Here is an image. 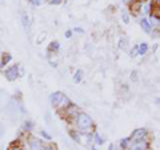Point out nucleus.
<instances>
[{
	"mask_svg": "<svg viewBox=\"0 0 160 150\" xmlns=\"http://www.w3.org/2000/svg\"><path fill=\"white\" fill-rule=\"evenodd\" d=\"M75 122H76L78 132H82V133H88L93 128L92 118L89 117L87 113H83V112H79L76 114V117H75Z\"/></svg>",
	"mask_w": 160,
	"mask_h": 150,
	"instance_id": "obj_1",
	"label": "nucleus"
},
{
	"mask_svg": "<svg viewBox=\"0 0 160 150\" xmlns=\"http://www.w3.org/2000/svg\"><path fill=\"white\" fill-rule=\"evenodd\" d=\"M3 73H4V76H6V78L8 80V81H15V80L20 76V68H19L18 64H15V65L6 68L3 71Z\"/></svg>",
	"mask_w": 160,
	"mask_h": 150,
	"instance_id": "obj_2",
	"label": "nucleus"
},
{
	"mask_svg": "<svg viewBox=\"0 0 160 150\" xmlns=\"http://www.w3.org/2000/svg\"><path fill=\"white\" fill-rule=\"evenodd\" d=\"M147 129L146 128H139V129H135L133 133L131 134V141H142V139H146L147 138Z\"/></svg>",
	"mask_w": 160,
	"mask_h": 150,
	"instance_id": "obj_3",
	"label": "nucleus"
},
{
	"mask_svg": "<svg viewBox=\"0 0 160 150\" xmlns=\"http://www.w3.org/2000/svg\"><path fill=\"white\" fill-rule=\"evenodd\" d=\"M63 98H64V94H63V93L55 92V93H52L51 96H49V102H51V105H52L53 108L59 109V108H60V105H62Z\"/></svg>",
	"mask_w": 160,
	"mask_h": 150,
	"instance_id": "obj_4",
	"label": "nucleus"
},
{
	"mask_svg": "<svg viewBox=\"0 0 160 150\" xmlns=\"http://www.w3.org/2000/svg\"><path fill=\"white\" fill-rule=\"evenodd\" d=\"M127 150H148V142L146 139H142V141H132V142H129V146Z\"/></svg>",
	"mask_w": 160,
	"mask_h": 150,
	"instance_id": "obj_5",
	"label": "nucleus"
},
{
	"mask_svg": "<svg viewBox=\"0 0 160 150\" xmlns=\"http://www.w3.org/2000/svg\"><path fill=\"white\" fill-rule=\"evenodd\" d=\"M28 148H29V150H43L44 143L40 138L31 137L28 139Z\"/></svg>",
	"mask_w": 160,
	"mask_h": 150,
	"instance_id": "obj_6",
	"label": "nucleus"
},
{
	"mask_svg": "<svg viewBox=\"0 0 160 150\" xmlns=\"http://www.w3.org/2000/svg\"><path fill=\"white\" fill-rule=\"evenodd\" d=\"M63 112H64V114H66L67 118H75L76 117V114L79 113V109L75 106V105H69V106L64 109Z\"/></svg>",
	"mask_w": 160,
	"mask_h": 150,
	"instance_id": "obj_7",
	"label": "nucleus"
},
{
	"mask_svg": "<svg viewBox=\"0 0 160 150\" xmlns=\"http://www.w3.org/2000/svg\"><path fill=\"white\" fill-rule=\"evenodd\" d=\"M11 60H12L11 53H2V57H0V69H3Z\"/></svg>",
	"mask_w": 160,
	"mask_h": 150,
	"instance_id": "obj_8",
	"label": "nucleus"
},
{
	"mask_svg": "<svg viewBox=\"0 0 160 150\" xmlns=\"http://www.w3.org/2000/svg\"><path fill=\"white\" fill-rule=\"evenodd\" d=\"M140 27H142L144 29V32H147V33H151V31H152V27H151V24H149V20L146 19V17H143L142 20H140Z\"/></svg>",
	"mask_w": 160,
	"mask_h": 150,
	"instance_id": "obj_9",
	"label": "nucleus"
},
{
	"mask_svg": "<svg viewBox=\"0 0 160 150\" xmlns=\"http://www.w3.org/2000/svg\"><path fill=\"white\" fill-rule=\"evenodd\" d=\"M152 3H149V2H144L142 4V8H140V12H142L143 15H148V13H151L152 11Z\"/></svg>",
	"mask_w": 160,
	"mask_h": 150,
	"instance_id": "obj_10",
	"label": "nucleus"
},
{
	"mask_svg": "<svg viewBox=\"0 0 160 150\" xmlns=\"http://www.w3.org/2000/svg\"><path fill=\"white\" fill-rule=\"evenodd\" d=\"M22 21H23V26H24V29L28 32L29 31V26H31V23H29V17L26 12L22 13Z\"/></svg>",
	"mask_w": 160,
	"mask_h": 150,
	"instance_id": "obj_11",
	"label": "nucleus"
},
{
	"mask_svg": "<svg viewBox=\"0 0 160 150\" xmlns=\"http://www.w3.org/2000/svg\"><path fill=\"white\" fill-rule=\"evenodd\" d=\"M147 51H148V44L147 43H142L140 45H138V54H140V56L146 54Z\"/></svg>",
	"mask_w": 160,
	"mask_h": 150,
	"instance_id": "obj_12",
	"label": "nucleus"
},
{
	"mask_svg": "<svg viewBox=\"0 0 160 150\" xmlns=\"http://www.w3.org/2000/svg\"><path fill=\"white\" fill-rule=\"evenodd\" d=\"M59 48H60V43L59 41H52L51 44L48 45V52H58L59 51Z\"/></svg>",
	"mask_w": 160,
	"mask_h": 150,
	"instance_id": "obj_13",
	"label": "nucleus"
},
{
	"mask_svg": "<svg viewBox=\"0 0 160 150\" xmlns=\"http://www.w3.org/2000/svg\"><path fill=\"white\" fill-rule=\"evenodd\" d=\"M83 71H82V69H78V71L76 72H75V76H73V81L75 82H80V81H82V80H83Z\"/></svg>",
	"mask_w": 160,
	"mask_h": 150,
	"instance_id": "obj_14",
	"label": "nucleus"
},
{
	"mask_svg": "<svg viewBox=\"0 0 160 150\" xmlns=\"http://www.w3.org/2000/svg\"><path fill=\"white\" fill-rule=\"evenodd\" d=\"M129 142H131V139H129V138H123L122 141H120V148H122V149H128Z\"/></svg>",
	"mask_w": 160,
	"mask_h": 150,
	"instance_id": "obj_15",
	"label": "nucleus"
},
{
	"mask_svg": "<svg viewBox=\"0 0 160 150\" xmlns=\"http://www.w3.org/2000/svg\"><path fill=\"white\" fill-rule=\"evenodd\" d=\"M95 142H96L98 145H103L104 143V139H103V137L100 136V134H95Z\"/></svg>",
	"mask_w": 160,
	"mask_h": 150,
	"instance_id": "obj_16",
	"label": "nucleus"
},
{
	"mask_svg": "<svg viewBox=\"0 0 160 150\" xmlns=\"http://www.w3.org/2000/svg\"><path fill=\"white\" fill-rule=\"evenodd\" d=\"M122 19H123V21L126 23V24H128V23H129V16H128V13H127V12H123Z\"/></svg>",
	"mask_w": 160,
	"mask_h": 150,
	"instance_id": "obj_17",
	"label": "nucleus"
},
{
	"mask_svg": "<svg viewBox=\"0 0 160 150\" xmlns=\"http://www.w3.org/2000/svg\"><path fill=\"white\" fill-rule=\"evenodd\" d=\"M48 3L51 4V6H59V4L63 3V0H48Z\"/></svg>",
	"mask_w": 160,
	"mask_h": 150,
	"instance_id": "obj_18",
	"label": "nucleus"
},
{
	"mask_svg": "<svg viewBox=\"0 0 160 150\" xmlns=\"http://www.w3.org/2000/svg\"><path fill=\"white\" fill-rule=\"evenodd\" d=\"M29 3H31L32 6H35V7H38V6L42 4V0H29Z\"/></svg>",
	"mask_w": 160,
	"mask_h": 150,
	"instance_id": "obj_19",
	"label": "nucleus"
},
{
	"mask_svg": "<svg viewBox=\"0 0 160 150\" xmlns=\"http://www.w3.org/2000/svg\"><path fill=\"white\" fill-rule=\"evenodd\" d=\"M24 129H26V130H31V129H32V122L28 121V122L24 124Z\"/></svg>",
	"mask_w": 160,
	"mask_h": 150,
	"instance_id": "obj_20",
	"label": "nucleus"
},
{
	"mask_svg": "<svg viewBox=\"0 0 160 150\" xmlns=\"http://www.w3.org/2000/svg\"><path fill=\"white\" fill-rule=\"evenodd\" d=\"M4 133H6V128H4V126H3V124L0 122V138L4 136Z\"/></svg>",
	"mask_w": 160,
	"mask_h": 150,
	"instance_id": "obj_21",
	"label": "nucleus"
},
{
	"mask_svg": "<svg viewBox=\"0 0 160 150\" xmlns=\"http://www.w3.org/2000/svg\"><path fill=\"white\" fill-rule=\"evenodd\" d=\"M40 136H43V137L46 138V139H48V141H49V139H51V136H49V134H47L46 132H40Z\"/></svg>",
	"mask_w": 160,
	"mask_h": 150,
	"instance_id": "obj_22",
	"label": "nucleus"
},
{
	"mask_svg": "<svg viewBox=\"0 0 160 150\" xmlns=\"http://www.w3.org/2000/svg\"><path fill=\"white\" fill-rule=\"evenodd\" d=\"M8 150H23V149H22V146H19V145H12Z\"/></svg>",
	"mask_w": 160,
	"mask_h": 150,
	"instance_id": "obj_23",
	"label": "nucleus"
},
{
	"mask_svg": "<svg viewBox=\"0 0 160 150\" xmlns=\"http://www.w3.org/2000/svg\"><path fill=\"white\" fill-rule=\"evenodd\" d=\"M136 54H138V47H135L131 51V56H136Z\"/></svg>",
	"mask_w": 160,
	"mask_h": 150,
	"instance_id": "obj_24",
	"label": "nucleus"
},
{
	"mask_svg": "<svg viewBox=\"0 0 160 150\" xmlns=\"http://www.w3.org/2000/svg\"><path fill=\"white\" fill-rule=\"evenodd\" d=\"M124 47H126V40H120V48H124Z\"/></svg>",
	"mask_w": 160,
	"mask_h": 150,
	"instance_id": "obj_25",
	"label": "nucleus"
},
{
	"mask_svg": "<svg viewBox=\"0 0 160 150\" xmlns=\"http://www.w3.org/2000/svg\"><path fill=\"white\" fill-rule=\"evenodd\" d=\"M66 37H67V39L72 37V31H67V32H66Z\"/></svg>",
	"mask_w": 160,
	"mask_h": 150,
	"instance_id": "obj_26",
	"label": "nucleus"
},
{
	"mask_svg": "<svg viewBox=\"0 0 160 150\" xmlns=\"http://www.w3.org/2000/svg\"><path fill=\"white\" fill-rule=\"evenodd\" d=\"M75 31L79 32V33H83V32H84V29H83V28H75Z\"/></svg>",
	"mask_w": 160,
	"mask_h": 150,
	"instance_id": "obj_27",
	"label": "nucleus"
},
{
	"mask_svg": "<svg viewBox=\"0 0 160 150\" xmlns=\"http://www.w3.org/2000/svg\"><path fill=\"white\" fill-rule=\"evenodd\" d=\"M43 150H53V149H52L51 146H44V148H43Z\"/></svg>",
	"mask_w": 160,
	"mask_h": 150,
	"instance_id": "obj_28",
	"label": "nucleus"
},
{
	"mask_svg": "<svg viewBox=\"0 0 160 150\" xmlns=\"http://www.w3.org/2000/svg\"><path fill=\"white\" fill-rule=\"evenodd\" d=\"M131 78H132V80H135V78H136V72H133V73H132V76H131Z\"/></svg>",
	"mask_w": 160,
	"mask_h": 150,
	"instance_id": "obj_29",
	"label": "nucleus"
},
{
	"mask_svg": "<svg viewBox=\"0 0 160 150\" xmlns=\"http://www.w3.org/2000/svg\"><path fill=\"white\" fill-rule=\"evenodd\" d=\"M122 2H124V3H132V2H135V0H122Z\"/></svg>",
	"mask_w": 160,
	"mask_h": 150,
	"instance_id": "obj_30",
	"label": "nucleus"
},
{
	"mask_svg": "<svg viewBox=\"0 0 160 150\" xmlns=\"http://www.w3.org/2000/svg\"><path fill=\"white\" fill-rule=\"evenodd\" d=\"M158 32H160V24H159V26H158Z\"/></svg>",
	"mask_w": 160,
	"mask_h": 150,
	"instance_id": "obj_31",
	"label": "nucleus"
},
{
	"mask_svg": "<svg viewBox=\"0 0 160 150\" xmlns=\"http://www.w3.org/2000/svg\"><path fill=\"white\" fill-rule=\"evenodd\" d=\"M109 150H113V146H112V145H111V146H109Z\"/></svg>",
	"mask_w": 160,
	"mask_h": 150,
	"instance_id": "obj_32",
	"label": "nucleus"
},
{
	"mask_svg": "<svg viewBox=\"0 0 160 150\" xmlns=\"http://www.w3.org/2000/svg\"><path fill=\"white\" fill-rule=\"evenodd\" d=\"M140 2H143V3H144V2H148V0H140Z\"/></svg>",
	"mask_w": 160,
	"mask_h": 150,
	"instance_id": "obj_33",
	"label": "nucleus"
},
{
	"mask_svg": "<svg viewBox=\"0 0 160 150\" xmlns=\"http://www.w3.org/2000/svg\"><path fill=\"white\" fill-rule=\"evenodd\" d=\"M91 150H96V149H95V148H91Z\"/></svg>",
	"mask_w": 160,
	"mask_h": 150,
	"instance_id": "obj_34",
	"label": "nucleus"
},
{
	"mask_svg": "<svg viewBox=\"0 0 160 150\" xmlns=\"http://www.w3.org/2000/svg\"><path fill=\"white\" fill-rule=\"evenodd\" d=\"M0 57H2V52H0Z\"/></svg>",
	"mask_w": 160,
	"mask_h": 150,
	"instance_id": "obj_35",
	"label": "nucleus"
}]
</instances>
